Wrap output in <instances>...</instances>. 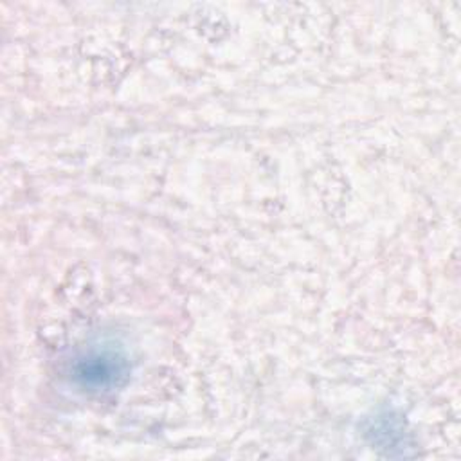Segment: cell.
Masks as SVG:
<instances>
[{
    "label": "cell",
    "mask_w": 461,
    "mask_h": 461,
    "mask_svg": "<svg viewBox=\"0 0 461 461\" xmlns=\"http://www.w3.org/2000/svg\"><path fill=\"white\" fill-rule=\"evenodd\" d=\"M124 360L110 349L90 351L76 364V378L85 387L106 389L124 376Z\"/></svg>",
    "instance_id": "6da1fadb"
}]
</instances>
